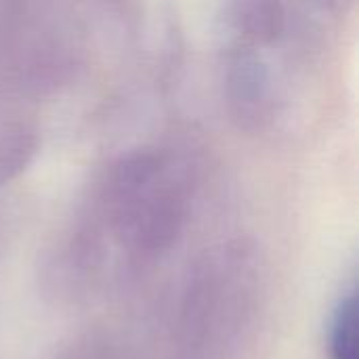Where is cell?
Listing matches in <instances>:
<instances>
[{
  "label": "cell",
  "instance_id": "6da1fadb",
  "mask_svg": "<svg viewBox=\"0 0 359 359\" xmlns=\"http://www.w3.org/2000/svg\"><path fill=\"white\" fill-rule=\"evenodd\" d=\"M328 358L358 359V297L343 294L328 324Z\"/></svg>",
  "mask_w": 359,
  "mask_h": 359
},
{
  "label": "cell",
  "instance_id": "7a4b0ae2",
  "mask_svg": "<svg viewBox=\"0 0 359 359\" xmlns=\"http://www.w3.org/2000/svg\"><path fill=\"white\" fill-rule=\"evenodd\" d=\"M238 21L250 36L269 40L282 29L284 13L278 0H244L238 11Z\"/></svg>",
  "mask_w": 359,
  "mask_h": 359
}]
</instances>
